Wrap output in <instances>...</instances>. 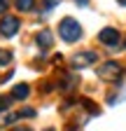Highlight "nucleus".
Segmentation results:
<instances>
[{
  "label": "nucleus",
  "instance_id": "obj_1",
  "mask_svg": "<svg viewBox=\"0 0 126 131\" xmlns=\"http://www.w3.org/2000/svg\"><path fill=\"white\" fill-rule=\"evenodd\" d=\"M58 35L66 40V42H75L82 38V26L77 24L72 16H66L61 24H58Z\"/></svg>",
  "mask_w": 126,
  "mask_h": 131
},
{
  "label": "nucleus",
  "instance_id": "obj_2",
  "mask_svg": "<svg viewBox=\"0 0 126 131\" xmlns=\"http://www.w3.org/2000/svg\"><path fill=\"white\" fill-rule=\"evenodd\" d=\"M98 77L103 82H119L124 77V68L119 63H115V61H107V63H103L98 68Z\"/></svg>",
  "mask_w": 126,
  "mask_h": 131
},
{
  "label": "nucleus",
  "instance_id": "obj_3",
  "mask_svg": "<svg viewBox=\"0 0 126 131\" xmlns=\"http://www.w3.org/2000/svg\"><path fill=\"white\" fill-rule=\"evenodd\" d=\"M96 61H98V54L96 52H77L72 56V68L75 70H82V68H86V66H93Z\"/></svg>",
  "mask_w": 126,
  "mask_h": 131
},
{
  "label": "nucleus",
  "instance_id": "obj_4",
  "mask_svg": "<svg viewBox=\"0 0 126 131\" xmlns=\"http://www.w3.org/2000/svg\"><path fill=\"white\" fill-rule=\"evenodd\" d=\"M17 30H19V19L17 16H3V19H0V35L3 38L17 35Z\"/></svg>",
  "mask_w": 126,
  "mask_h": 131
},
{
  "label": "nucleus",
  "instance_id": "obj_5",
  "mask_svg": "<svg viewBox=\"0 0 126 131\" xmlns=\"http://www.w3.org/2000/svg\"><path fill=\"white\" fill-rule=\"evenodd\" d=\"M98 40L103 45H107L110 49H117V45H119V30L117 28H103L98 33Z\"/></svg>",
  "mask_w": 126,
  "mask_h": 131
},
{
  "label": "nucleus",
  "instance_id": "obj_6",
  "mask_svg": "<svg viewBox=\"0 0 126 131\" xmlns=\"http://www.w3.org/2000/svg\"><path fill=\"white\" fill-rule=\"evenodd\" d=\"M35 40H37V45H40V47H44V49H47V47H52L54 35H52V33L44 28V30H40V33H37V38H35Z\"/></svg>",
  "mask_w": 126,
  "mask_h": 131
},
{
  "label": "nucleus",
  "instance_id": "obj_7",
  "mask_svg": "<svg viewBox=\"0 0 126 131\" xmlns=\"http://www.w3.org/2000/svg\"><path fill=\"white\" fill-rule=\"evenodd\" d=\"M28 94H30L28 84H17V87H14V91H12V98H26Z\"/></svg>",
  "mask_w": 126,
  "mask_h": 131
},
{
  "label": "nucleus",
  "instance_id": "obj_8",
  "mask_svg": "<svg viewBox=\"0 0 126 131\" xmlns=\"http://www.w3.org/2000/svg\"><path fill=\"white\" fill-rule=\"evenodd\" d=\"M14 3H17V7L19 9H33V5H35V0H14Z\"/></svg>",
  "mask_w": 126,
  "mask_h": 131
},
{
  "label": "nucleus",
  "instance_id": "obj_9",
  "mask_svg": "<svg viewBox=\"0 0 126 131\" xmlns=\"http://www.w3.org/2000/svg\"><path fill=\"white\" fill-rule=\"evenodd\" d=\"M9 61H12V54L5 52V49H0V66H7Z\"/></svg>",
  "mask_w": 126,
  "mask_h": 131
},
{
  "label": "nucleus",
  "instance_id": "obj_10",
  "mask_svg": "<svg viewBox=\"0 0 126 131\" xmlns=\"http://www.w3.org/2000/svg\"><path fill=\"white\" fill-rule=\"evenodd\" d=\"M58 3H61V0H44V3H42V7H44L47 12H49V9H52V7H56Z\"/></svg>",
  "mask_w": 126,
  "mask_h": 131
},
{
  "label": "nucleus",
  "instance_id": "obj_11",
  "mask_svg": "<svg viewBox=\"0 0 126 131\" xmlns=\"http://www.w3.org/2000/svg\"><path fill=\"white\" fill-rule=\"evenodd\" d=\"M9 105V96H0V110H7Z\"/></svg>",
  "mask_w": 126,
  "mask_h": 131
},
{
  "label": "nucleus",
  "instance_id": "obj_12",
  "mask_svg": "<svg viewBox=\"0 0 126 131\" xmlns=\"http://www.w3.org/2000/svg\"><path fill=\"white\" fill-rule=\"evenodd\" d=\"M7 5H9V0H0V14L7 9Z\"/></svg>",
  "mask_w": 126,
  "mask_h": 131
},
{
  "label": "nucleus",
  "instance_id": "obj_13",
  "mask_svg": "<svg viewBox=\"0 0 126 131\" xmlns=\"http://www.w3.org/2000/svg\"><path fill=\"white\" fill-rule=\"evenodd\" d=\"M75 3H77V5H82V7H84V5L89 3V0H75Z\"/></svg>",
  "mask_w": 126,
  "mask_h": 131
},
{
  "label": "nucleus",
  "instance_id": "obj_14",
  "mask_svg": "<svg viewBox=\"0 0 126 131\" xmlns=\"http://www.w3.org/2000/svg\"><path fill=\"white\" fill-rule=\"evenodd\" d=\"M14 131H30V129H26V126H23V129H21V126H19V129H14Z\"/></svg>",
  "mask_w": 126,
  "mask_h": 131
},
{
  "label": "nucleus",
  "instance_id": "obj_15",
  "mask_svg": "<svg viewBox=\"0 0 126 131\" xmlns=\"http://www.w3.org/2000/svg\"><path fill=\"white\" fill-rule=\"evenodd\" d=\"M117 3H119V5H126V0H117Z\"/></svg>",
  "mask_w": 126,
  "mask_h": 131
},
{
  "label": "nucleus",
  "instance_id": "obj_16",
  "mask_svg": "<svg viewBox=\"0 0 126 131\" xmlns=\"http://www.w3.org/2000/svg\"><path fill=\"white\" fill-rule=\"evenodd\" d=\"M47 131H52V129H47Z\"/></svg>",
  "mask_w": 126,
  "mask_h": 131
}]
</instances>
